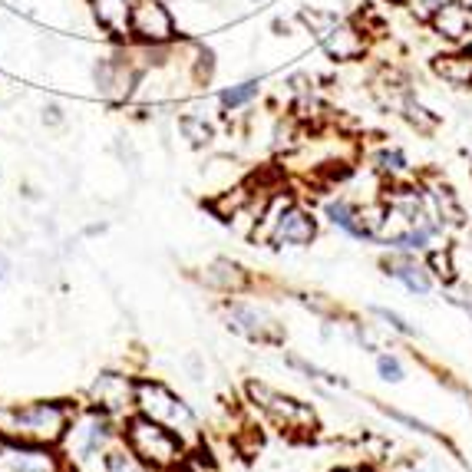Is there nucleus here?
<instances>
[{
	"mask_svg": "<svg viewBox=\"0 0 472 472\" xmlns=\"http://www.w3.org/2000/svg\"><path fill=\"white\" fill-rule=\"evenodd\" d=\"M436 232H440V225L430 222L420 189H393V192L386 195L384 225H380V232H376L380 245L416 251V248H426Z\"/></svg>",
	"mask_w": 472,
	"mask_h": 472,
	"instance_id": "nucleus-1",
	"label": "nucleus"
},
{
	"mask_svg": "<svg viewBox=\"0 0 472 472\" xmlns=\"http://www.w3.org/2000/svg\"><path fill=\"white\" fill-rule=\"evenodd\" d=\"M69 433V410L63 403L0 406V436L10 443L57 446Z\"/></svg>",
	"mask_w": 472,
	"mask_h": 472,
	"instance_id": "nucleus-2",
	"label": "nucleus"
},
{
	"mask_svg": "<svg viewBox=\"0 0 472 472\" xmlns=\"http://www.w3.org/2000/svg\"><path fill=\"white\" fill-rule=\"evenodd\" d=\"M125 443L153 469H175V466H182V440H179V433H172L169 426L155 423V420H149L143 413L135 416V420H129Z\"/></svg>",
	"mask_w": 472,
	"mask_h": 472,
	"instance_id": "nucleus-3",
	"label": "nucleus"
},
{
	"mask_svg": "<svg viewBox=\"0 0 472 472\" xmlns=\"http://www.w3.org/2000/svg\"><path fill=\"white\" fill-rule=\"evenodd\" d=\"M301 23L314 33L320 47L328 50L334 60H360L366 50L364 33L347 23L344 17L330 14V10H301Z\"/></svg>",
	"mask_w": 472,
	"mask_h": 472,
	"instance_id": "nucleus-4",
	"label": "nucleus"
},
{
	"mask_svg": "<svg viewBox=\"0 0 472 472\" xmlns=\"http://www.w3.org/2000/svg\"><path fill=\"white\" fill-rule=\"evenodd\" d=\"M135 406H139V413L143 416L169 426L172 433H189V430H195L192 410H189L169 386L155 384V380L135 384Z\"/></svg>",
	"mask_w": 472,
	"mask_h": 472,
	"instance_id": "nucleus-5",
	"label": "nucleus"
},
{
	"mask_svg": "<svg viewBox=\"0 0 472 472\" xmlns=\"http://www.w3.org/2000/svg\"><path fill=\"white\" fill-rule=\"evenodd\" d=\"M248 396L274 420V423L284 426V430H301V433H304V430H314V423H318L310 406L298 403L294 396H284L264 384H248Z\"/></svg>",
	"mask_w": 472,
	"mask_h": 472,
	"instance_id": "nucleus-6",
	"label": "nucleus"
},
{
	"mask_svg": "<svg viewBox=\"0 0 472 472\" xmlns=\"http://www.w3.org/2000/svg\"><path fill=\"white\" fill-rule=\"evenodd\" d=\"M113 440V426L106 416H89L87 423L73 430V456H77V472H103L106 463V446Z\"/></svg>",
	"mask_w": 472,
	"mask_h": 472,
	"instance_id": "nucleus-7",
	"label": "nucleus"
},
{
	"mask_svg": "<svg viewBox=\"0 0 472 472\" xmlns=\"http://www.w3.org/2000/svg\"><path fill=\"white\" fill-rule=\"evenodd\" d=\"M129 33L139 37L143 43H169L175 37V23L172 14L159 4V0H135L133 14H129Z\"/></svg>",
	"mask_w": 472,
	"mask_h": 472,
	"instance_id": "nucleus-8",
	"label": "nucleus"
},
{
	"mask_svg": "<svg viewBox=\"0 0 472 472\" xmlns=\"http://www.w3.org/2000/svg\"><path fill=\"white\" fill-rule=\"evenodd\" d=\"M225 318H228V328L241 338L258 340V344H278L281 340V330L274 328V320L264 310L251 308V304H228Z\"/></svg>",
	"mask_w": 472,
	"mask_h": 472,
	"instance_id": "nucleus-9",
	"label": "nucleus"
},
{
	"mask_svg": "<svg viewBox=\"0 0 472 472\" xmlns=\"http://www.w3.org/2000/svg\"><path fill=\"white\" fill-rule=\"evenodd\" d=\"M0 472H60L57 456L47 453V446L4 443L0 446Z\"/></svg>",
	"mask_w": 472,
	"mask_h": 472,
	"instance_id": "nucleus-10",
	"label": "nucleus"
},
{
	"mask_svg": "<svg viewBox=\"0 0 472 472\" xmlns=\"http://www.w3.org/2000/svg\"><path fill=\"white\" fill-rule=\"evenodd\" d=\"M430 27H433L436 37L449 40V43H463L472 33V7L463 0H449L430 17Z\"/></svg>",
	"mask_w": 472,
	"mask_h": 472,
	"instance_id": "nucleus-11",
	"label": "nucleus"
},
{
	"mask_svg": "<svg viewBox=\"0 0 472 472\" xmlns=\"http://www.w3.org/2000/svg\"><path fill=\"white\" fill-rule=\"evenodd\" d=\"M314 232H318V228H314V218L291 205L288 212H281V218L268 232V241L274 248H281V245H310Z\"/></svg>",
	"mask_w": 472,
	"mask_h": 472,
	"instance_id": "nucleus-12",
	"label": "nucleus"
},
{
	"mask_svg": "<svg viewBox=\"0 0 472 472\" xmlns=\"http://www.w3.org/2000/svg\"><path fill=\"white\" fill-rule=\"evenodd\" d=\"M93 400L106 413H123V410H129L135 403V386L119 374H103L93 384Z\"/></svg>",
	"mask_w": 472,
	"mask_h": 472,
	"instance_id": "nucleus-13",
	"label": "nucleus"
},
{
	"mask_svg": "<svg viewBox=\"0 0 472 472\" xmlns=\"http://www.w3.org/2000/svg\"><path fill=\"white\" fill-rule=\"evenodd\" d=\"M433 73L456 89L472 87V53L469 50H449L433 57Z\"/></svg>",
	"mask_w": 472,
	"mask_h": 472,
	"instance_id": "nucleus-14",
	"label": "nucleus"
},
{
	"mask_svg": "<svg viewBox=\"0 0 472 472\" xmlns=\"http://www.w3.org/2000/svg\"><path fill=\"white\" fill-rule=\"evenodd\" d=\"M93 79H97L99 93L109 99L125 97V93H129L125 83H133V77L125 73V67L119 60H97V63H93Z\"/></svg>",
	"mask_w": 472,
	"mask_h": 472,
	"instance_id": "nucleus-15",
	"label": "nucleus"
},
{
	"mask_svg": "<svg viewBox=\"0 0 472 472\" xmlns=\"http://www.w3.org/2000/svg\"><path fill=\"white\" fill-rule=\"evenodd\" d=\"M135 0H93V10H97L99 23L113 33H125L129 30V14H133Z\"/></svg>",
	"mask_w": 472,
	"mask_h": 472,
	"instance_id": "nucleus-16",
	"label": "nucleus"
},
{
	"mask_svg": "<svg viewBox=\"0 0 472 472\" xmlns=\"http://www.w3.org/2000/svg\"><path fill=\"white\" fill-rule=\"evenodd\" d=\"M202 281L208 288H218V291H241L245 288V271L235 264V261H212L208 268H205Z\"/></svg>",
	"mask_w": 472,
	"mask_h": 472,
	"instance_id": "nucleus-17",
	"label": "nucleus"
},
{
	"mask_svg": "<svg viewBox=\"0 0 472 472\" xmlns=\"http://www.w3.org/2000/svg\"><path fill=\"white\" fill-rule=\"evenodd\" d=\"M386 274L400 278L406 288L416 291V294H430V288H433L430 274H426L420 264H413V261H386Z\"/></svg>",
	"mask_w": 472,
	"mask_h": 472,
	"instance_id": "nucleus-18",
	"label": "nucleus"
},
{
	"mask_svg": "<svg viewBox=\"0 0 472 472\" xmlns=\"http://www.w3.org/2000/svg\"><path fill=\"white\" fill-rule=\"evenodd\" d=\"M328 218L338 228H344L347 235H354V238H366L364 232V222H360V208L350 202H344V199H338V202H330L328 205Z\"/></svg>",
	"mask_w": 472,
	"mask_h": 472,
	"instance_id": "nucleus-19",
	"label": "nucleus"
},
{
	"mask_svg": "<svg viewBox=\"0 0 472 472\" xmlns=\"http://www.w3.org/2000/svg\"><path fill=\"white\" fill-rule=\"evenodd\" d=\"M179 129H182V135L192 145H208L215 139V129L202 116H182L179 119Z\"/></svg>",
	"mask_w": 472,
	"mask_h": 472,
	"instance_id": "nucleus-20",
	"label": "nucleus"
},
{
	"mask_svg": "<svg viewBox=\"0 0 472 472\" xmlns=\"http://www.w3.org/2000/svg\"><path fill=\"white\" fill-rule=\"evenodd\" d=\"M433 202H436V212H440V218H446V222H463V208H459V202H456V195L446 189V185H436L433 192Z\"/></svg>",
	"mask_w": 472,
	"mask_h": 472,
	"instance_id": "nucleus-21",
	"label": "nucleus"
},
{
	"mask_svg": "<svg viewBox=\"0 0 472 472\" xmlns=\"http://www.w3.org/2000/svg\"><path fill=\"white\" fill-rule=\"evenodd\" d=\"M258 89H261L258 79H248V83L228 87L218 99H222V106H225V109H238V106H245V103H251V99L258 97Z\"/></svg>",
	"mask_w": 472,
	"mask_h": 472,
	"instance_id": "nucleus-22",
	"label": "nucleus"
},
{
	"mask_svg": "<svg viewBox=\"0 0 472 472\" xmlns=\"http://www.w3.org/2000/svg\"><path fill=\"white\" fill-rule=\"evenodd\" d=\"M103 472H145V463L129 449V453H106Z\"/></svg>",
	"mask_w": 472,
	"mask_h": 472,
	"instance_id": "nucleus-23",
	"label": "nucleus"
},
{
	"mask_svg": "<svg viewBox=\"0 0 472 472\" xmlns=\"http://www.w3.org/2000/svg\"><path fill=\"white\" fill-rule=\"evenodd\" d=\"M376 165H380V172H386V175H403L406 155L400 153V149H384V153L376 155Z\"/></svg>",
	"mask_w": 472,
	"mask_h": 472,
	"instance_id": "nucleus-24",
	"label": "nucleus"
},
{
	"mask_svg": "<svg viewBox=\"0 0 472 472\" xmlns=\"http://www.w3.org/2000/svg\"><path fill=\"white\" fill-rule=\"evenodd\" d=\"M430 268H433L436 278L446 281V284L456 278V264H453V255H449V251H433V255H430Z\"/></svg>",
	"mask_w": 472,
	"mask_h": 472,
	"instance_id": "nucleus-25",
	"label": "nucleus"
},
{
	"mask_svg": "<svg viewBox=\"0 0 472 472\" xmlns=\"http://www.w3.org/2000/svg\"><path fill=\"white\" fill-rule=\"evenodd\" d=\"M376 370H380V376L390 380V384H400V380H403V366H400L396 356H380V360H376Z\"/></svg>",
	"mask_w": 472,
	"mask_h": 472,
	"instance_id": "nucleus-26",
	"label": "nucleus"
},
{
	"mask_svg": "<svg viewBox=\"0 0 472 472\" xmlns=\"http://www.w3.org/2000/svg\"><path fill=\"white\" fill-rule=\"evenodd\" d=\"M406 4H410V10H413L420 20H430L436 10L443 7V4H449V0H406Z\"/></svg>",
	"mask_w": 472,
	"mask_h": 472,
	"instance_id": "nucleus-27",
	"label": "nucleus"
},
{
	"mask_svg": "<svg viewBox=\"0 0 472 472\" xmlns=\"http://www.w3.org/2000/svg\"><path fill=\"white\" fill-rule=\"evenodd\" d=\"M376 318H384L386 324H390V328H396V330H400V334H406V338H410V334H413V328H410V324H406V320L400 318V314H390V310L376 308Z\"/></svg>",
	"mask_w": 472,
	"mask_h": 472,
	"instance_id": "nucleus-28",
	"label": "nucleus"
},
{
	"mask_svg": "<svg viewBox=\"0 0 472 472\" xmlns=\"http://www.w3.org/2000/svg\"><path fill=\"white\" fill-rule=\"evenodd\" d=\"M212 69H215V53L212 50H202V53H199V79H208Z\"/></svg>",
	"mask_w": 472,
	"mask_h": 472,
	"instance_id": "nucleus-29",
	"label": "nucleus"
},
{
	"mask_svg": "<svg viewBox=\"0 0 472 472\" xmlns=\"http://www.w3.org/2000/svg\"><path fill=\"white\" fill-rule=\"evenodd\" d=\"M43 123H50V125L63 123V109H60V103H47V106H43Z\"/></svg>",
	"mask_w": 472,
	"mask_h": 472,
	"instance_id": "nucleus-30",
	"label": "nucleus"
},
{
	"mask_svg": "<svg viewBox=\"0 0 472 472\" xmlns=\"http://www.w3.org/2000/svg\"><path fill=\"white\" fill-rule=\"evenodd\" d=\"M274 33L284 37V33H288V23H284V20H274Z\"/></svg>",
	"mask_w": 472,
	"mask_h": 472,
	"instance_id": "nucleus-31",
	"label": "nucleus"
},
{
	"mask_svg": "<svg viewBox=\"0 0 472 472\" xmlns=\"http://www.w3.org/2000/svg\"><path fill=\"white\" fill-rule=\"evenodd\" d=\"M338 472H364V469H338Z\"/></svg>",
	"mask_w": 472,
	"mask_h": 472,
	"instance_id": "nucleus-32",
	"label": "nucleus"
}]
</instances>
